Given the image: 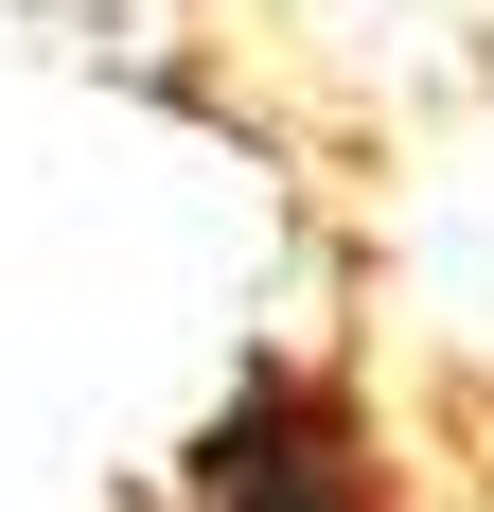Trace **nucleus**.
<instances>
[{"label": "nucleus", "mask_w": 494, "mask_h": 512, "mask_svg": "<svg viewBox=\"0 0 494 512\" xmlns=\"http://www.w3.org/2000/svg\"><path fill=\"white\" fill-rule=\"evenodd\" d=\"M195 512H389V442L336 371H247L195 424Z\"/></svg>", "instance_id": "nucleus-1"}]
</instances>
